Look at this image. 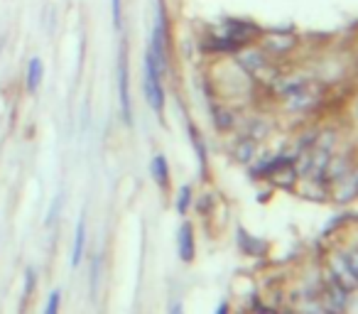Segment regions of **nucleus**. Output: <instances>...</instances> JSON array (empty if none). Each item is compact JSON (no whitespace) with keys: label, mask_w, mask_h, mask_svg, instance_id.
I'll return each instance as SVG.
<instances>
[{"label":"nucleus","mask_w":358,"mask_h":314,"mask_svg":"<svg viewBox=\"0 0 358 314\" xmlns=\"http://www.w3.org/2000/svg\"><path fill=\"white\" fill-rule=\"evenodd\" d=\"M172 314H182V304H174V307H172Z\"/></svg>","instance_id":"nucleus-10"},{"label":"nucleus","mask_w":358,"mask_h":314,"mask_svg":"<svg viewBox=\"0 0 358 314\" xmlns=\"http://www.w3.org/2000/svg\"><path fill=\"white\" fill-rule=\"evenodd\" d=\"M59 299H62V292L54 290L47 299V307H45V314H59Z\"/></svg>","instance_id":"nucleus-7"},{"label":"nucleus","mask_w":358,"mask_h":314,"mask_svg":"<svg viewBox=\"0 0 358 314\" xmlns=\"http://www.w3.org/2000/svg\"><path fill=\"white\" fill-rule=\"evenodd\" d=\"M42 76H45V66H42L40 57H32L30 64H27V89L37 91V87L42 84Z\"/></svg>","instance_id":"nucleus-5"},{"label":"nucleus","mask_w":358,"mask_h":314,"mask_svg":"<svg viewBox=\"0 0 358 314\" xmlns=\"http://www.w3.org/2000/svg\"><path fill=\"white\" fill-rule=\"evenodd\" d=\"M162 66L157 64L153 54H145V98H148L150 108L162 113L164 108V89H162Z\"/></svg>","instance_id":"nucleus-1"},{"label":"nucleus","mask_w":358,"mask_h":314,"mask_svg":"<svg viewBox=\"0 0 358 314\" xmlns=\"http://www.w3.org/2000/svg\"><path fill=\"white\" fill-rule=\"evenodd\" d=\"M179 255H182V260H192L194 258V236H192V226L189 223H185V226L179 228Z\"/></svg>","instance_id":"nucleus-4"},{"label":"nucleus","mask_w":358,"mask_h":314,"mask_svg":"<svg viewBox=\"0 0 358 314\" xmlns=\"http://www.w3.org/2000/svg\"><path fill=\"white\" fill-rule=\"evenodd\" d=\"M153 177L157 179V184H162V187H167V177H169V172H167V160H164L162 155H157L153 160Z\"/></svg>","instance_id":"nucleus-6"},{"label":"nucleus","mask_w":358,"mask_h":314,"mask_svg":"<svg viewBox=\"0 0 358 314\" xmlns=\"http://www.w3.org/2000/svg\"><path fill=\"white\" fill-rule=\"evenodd\" d=\"M130 84H128V54H125V47L120 50L118 57V96H120V113H123V121H133V111H130Z\"/></svg>","instance_id":"nucleus-2"},{"label":"nucleus","mask_w":358,"mask_h":314,"mask_svg":"<svg viewBox=\"0 0 358 314\" xmlns=\"http://www.w3.org/2000/svg\"><path fill=\"white\" fill-rule=\"evenodd\" d=\"M84 246H86V216L81 214V218L77 221V233H74V248H72V265L74 268L81 263Z\"/></svg>","instance_id":"nucleus-3"},{"label":"nucleus","mask_w":358,"mask_h":314,"mask_svg":"<svg viewBox=\"0 0 358 314\" xmlns=\"http://www.w3.org/2000/svg\"><path fill=\"white\" fill-rule=\"evenodd\" d=\"M187 199H189V189H182V202H179V211H185L187 209Z\"/></svg>","instance_id":"nucleus-9"},{"label":"nucleus","mask_w":358,"mask_h":314,"mask_svg":"<svg viewBox=\"0 0 358 314\" xmlns=\"http://www.w3.org/2000/svg\"><path fill=\"white\" fill-rule=\"evenodd\" d=\"M113 10V27H120V0H111Z\"/></svg>","instance_id":"nucleus-8"}]
</instances>
